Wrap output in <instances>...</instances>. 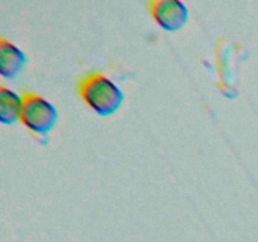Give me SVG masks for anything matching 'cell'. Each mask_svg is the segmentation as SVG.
Segmentation results:
<instances>
[{"label":"cell","instance_id":"obj_1","mask_svg":"<svg viewBox=\"0 0 258 242\" xmlns=\"http://www.w3.org/2000/svg\"><path fill=\"white\" fill-rule=\"evenodd\" d=\"M77 91L83 102L100 116L115 113L123 101L120 87L101 72L83 76L78 82Z\"/></svg>","mask_w":258,"mask_h":242},{"label":"cell","instance_id":"obj_2","mask_svg":"<svg viewBox=\"0 0 258 242\" xmlns=\"http://www.w3.org/2000/svg\"><path fill=\"white\" fill-rule=\"evenodd\" d=\"M23 103L20 121L30 135L38 141H47L48 134L58 121V111L49 101L40 95L24 91L22 93Z\"/></svg>","mask_w":258,"mask_h":242},{"label":"cell","instance_id":"obj_3","mask_svg":"<svg viewBox=\"0 0 258 242\" xmlns=\"http://www.w3.org/2000/svg\"><path fill=\"white\" fill-rule=\"evenodd\" d=\"M149 13L156 24L166 32H176L188 22L189 10L179 0H151Z\"/></svg>","mask_w":258,"mask_h":242},{"label":"cell","instance_id":"obj_4","mask_svg":"<svg viewBox=\"0 0 258 242\" xmlns=\"http://www.w3.org/2000/svg\"><path fill=\"white\" fill-rule=\"evenodd\" d=\"M27 55L10 40L0 38V73L7 80H13L24 70Z\"/></svg>","mask_w":258,"mask_h":242},{"label":"cell","instance_id":"obj_5","mask_svg":"<svg viewBox=\"0 0 258 242\" xmlns=\"http://www.w3.org/2000/svg\"><path fill=\"white\" fill-rule=\"evenodd\" d=\"M22 95L15 91L0 86V121L5 125H12L20 120L22 112Z\"/></svg>","mask_w":258,"mask_h":242}]
</instances>
